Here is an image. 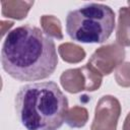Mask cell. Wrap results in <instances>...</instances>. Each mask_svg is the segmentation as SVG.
Masks as SVG:
<instances>
[{
	"instance_id": "9",
	"label": "cell",
	"mask_w": 130,
	"mask_h": 130,
	"mask_svg": "<svg viewBox=\"0 0 130 130\" xmlns=\"http://www.w3.org/2000/svg\"><path fill=\"white\" fill-rule=\"evenodd\" d=\"M61 58L68 63H78L85 57V51L78 45L72 43H64L58 47Z\"/></svg>"
},
{
	"instance_id": "12",
	"label": "cell",
	"mask_w": 130,
	"mask_h": 130,
	"mask_svg": "<svg viewBox=\"0 0 130 130\" xmlns=\"http://www.w3.org/2000/svg\"><path fill=\"white\" fill-rule=\"evenodd\" d=\"M115 79L120 86H130V63L126 62L124 64H121L117 68L115 73Z\"/></svg>"
},
{
	"instance_id": "8",
	"label": "cell",
	"mask_w": 130,
	"mask_h": 130,
	"mask_svg": "<svg viewBox=\"0 0 130 130\" xmlns=\"http://www.w3.org/2000/svg\"><path fill=\"white\" fill-rule=\"evenodd\" d=\"M116 41L122 47H130V7L119 9Z\"/></svg>"
},
{
	"instance_id": "4",
	"label": "cell",
	"mask_w": 130,
	"mask_h": 130,
	"mask_svg": "<svg viewBox=\"0 0 130 130\" xmlns=\"http://www.w3.org/2000/svg\"><path fill=\"white\" fill-rule=\"evenodd\" d=\"M102 80L103 75L88 63L79 68L68 69L60 76L62 87L70 93L83 90L94 91L101 86Z\"/></svg>"
},
{
	"instance_id": "11",
	"label": "cell",
	"mask_w": 130,
	"mask_h": 130,
	"mask_svg": "<svg viewBox=\"0 0 130 130\" xmlns=\"http://www.w3.org/2000/svg\"><path fill=\"white\" fill-rule=\"evenodd\" d=\"M88 120V112L83 107L74 106L68 110L65 123L71 128H81L83 127Z\"/></svg>"
},
{
	"instance_id": "5",
	"label": "cell",
	"mask_w": 130,
	"mask_h": 130,
	"mask_svg": "<svg viewBox=\"0 0 130 130\" xmlns=\"http://www.w3.org/2000/svg\"><path fill=\"white\" fill-rule=\"evenodd\" d=\"M120 114L121 105L115 96H102L96 104L90 130H117Z\"/></svg>"
},
{
	"instance_id": "15",
	"label": "cell",
	"mask_w": 130,
	"mask_h": 130,
	"mask_svg": "<svg viewBox=\"0 0 130 130\" xmlns=\"http://www.w3.org/2000/svg\"><path fill=\"white\" fill-rule=\"evenodd\" d=\"M128 5H129V7H130V1H128Z\"/></svg>"
},
{
	"instance_id": "14",
	"label": "cell",
	"mask_w": 130,
	"mask_h": 130,
	"mask_svg": "<svg viewBox=\"0 0 130 130\" xmlns=\"http://www.w3.org/2000/svg\"><path fill=\"white\" fill-rule=\"evenodd\" d=\"M123 130H130V112L128 113L127 117L125 118V121L123 124Z\"/></svg>"
},
{
	"instance_id": "2",
	"label": "cell",
	"mask_w": 130,
	"mask_h": 130,
	"mask_svg": "<svg viewBox=\"0 0 130 130\" xmlns=\"http://www.w3.org/2000/svg\"><path fill=\"white\" fill-rule=\"evenodd\" d=\"M15 111L27 130H57L65 122L68 100L54 81L32 82L16 93Z\"/></svg>"
},
{
	"instance_id": "10",
	"label": "cell",
	"mask_w": 130,
	"mask_h": 130,
	"mask_svg": "<svg viewBox=\"0 0 130 130\" xmlns=\"http://www.w3.org/2000/svg\"><path fill=\"white\" fill-rule=\"evenodd\" d=\"M43 31L48 36L58 40L63 39L62 26L60 20L54 15H43L40 19Z\"/></svg>"
},
{
	"instance_id": "3",
	"label": "cell",
	"mask_w": 130,
	"mask_h": 130,
	"mask_svg": "<svg viewBox=\"0 0 130 130\" xmlns=\"http://www.w3.org/2000/svg\"><path fill=\"white\" fill-rule=\"evenodd\" d=\"M115 28L114 10L102 3H87L66 16V32L71 40L84 44L107 41Z\"/></svg>"
},
{
	"instance_id": "13",
	"label": "cell",
	"mask_w": 130,
	"mask_h": 130,
	"mask_svg": "<svg viewBox=\"0 0 130 130\" xmlns=\"http://www.w3.org/2000/svg\"><path fill=\"white\" fill-rule=\"evenodd\" d=\"M13 26V21H5V20H2L1 21V35L4 36L5 32H6V28L7 29H10L11 27Z\"/></svg>"
},
{
	"instance_id": "7",
	"label": "cell",
	"mask_w": 130,
	"mask_h": 130,
	"mask_svg": "<svg viewBox=\"0 0 130 130\" xmlns=\"http://www.w3.org/2000/svg\"><path fill=\"white\" fill-rule=\"evenodd\" d=\"M2 15L13 19H23L26 17L34 1H2Z\"/></svg>"
},
{
	"instance_id": "1",
	"label": "cell",
	"mask_w": 130,
	"mask_h": 130,
	"mask_svg": "<svg viewBox=\"0 0 130 130\" xmlns=\"http://www.w3.org/2000/svg\"><path fill=\"white\" fill-rule=\"evenodd\" d=\"M3 70L19 81H37L53 74L58 64L54 41L39 27L24 24L10 30L2 45Z\"/></svg>"
},
{
	"instance_id": "6",
	"label": "cell",
	"mask_w": 130,
	"mask_h": 130,
	"mask_svg": "<svg viewBox=\"0 0 130 130\" xmlns=\"http://www.w3.org/2000/svg\"><path fill=\"white\" fill-rule=\"evenodd\" d=\"M124 58V48L118 44H110L96 49L87 63L102 75H109L122 64Z\"/></svg>"
}]
</instances>
